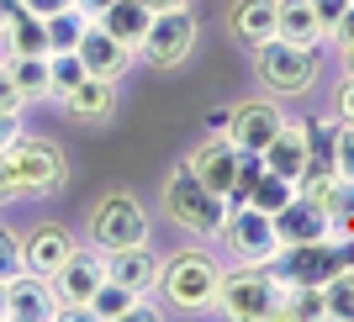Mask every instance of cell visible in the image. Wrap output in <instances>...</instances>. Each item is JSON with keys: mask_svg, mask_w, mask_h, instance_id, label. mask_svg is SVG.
Returning a JSON list of instances; mask_svg holds the SVG:
<instances>
[{"mask_svg": "<svg viewBox=\"0 0 354 322\" xmlns=\"http://www.w3.org/2000/svg\"><path fill=\"white\" fill-rule=\"evenodd\" d=\"M217 285H222V264L207 249H180L159 264V285L164 307L180 312V317H201V312L217 307Z\"/></svg>", "mask_w": 354, "mask_h": 322, "instance_id": "1", "label": "cell"}, {"mask_svg": "<svg viewBox=\"0 0 354 322\" xmlns=\"http://www.w3.org/2000/svg\"><path fill=\"white\" fill-rule=\"evenodd\" d=\"M317 69H323V48L317 43H286V37H270L265 48H254V74L265 95L275 101H296L317 85Z\"/></svg>", "mask_w": 354, "mask_h": 322, "instance_id": "2", "label": "cell"}, {"mask_svg": "<svg viewBox=\"0 0 354 322\" xmlns=\"http://www.w3.org/2000/svg\"><path fill=\"white\" fill-rule=\"evenodd\" d=\"M0 169L11 180L16 201H27V196H53L69 180V164H64V148L37 138V132H21L6 153H0Z\"/></svg>", "mask_w": 354, "mask_h": 322, "instance_id": "3", "label": "cell"}, {"mask_svg": "<svg viewBox=\"0 0 354 322\" xmlns=\"http://www.w3.org/2000/svg\"><path fill=\"white\" fill-rule=\"evenodd\" d=\"M281 296L286 285L265 264H233V269H222L217 312L233 322H270V317H281Z\"/></svg>", "mask_w": 354, "mask_h": 322, "instance_id": "4", "label": "cell"}, {"mask_svg": "<svg viewBox=\"0 0 354 322\" xmlns=\"http://www.w3.org/2000/svg\"><path fill=\"white\" fill-rule=\"evenodd\" d=\"M159 206H164V217L175 222L180 233H191V238H217L222 217H227V201H222L217 191H207L201 180L180 164L175 175L164 180V191H159Z\"/></svg>", "mask_w": 354, "mask_h": 322, "instance_id": "5", "label": "cell"}, {"mask_svg": "<svg viewBox=\"0 0 354 322\" xmlns=\"http://www.w3.org/2000/svg\"><path fill=\"white\" fill-rule=\"evenodd\" d=\"M85 243H95L101 254L127 249V243H148V206L133 191H106L85 211Z\"/></svg>", "mask_w": 354, "mask_h": 322, "instance_id": "6", "label": "cell"}, {"mask_svg": "<svg viewBox=\"0 0 354 322\" xmlns=\"http://www.w3.org/2000/svg\"><path fill=\"white\" fill-rule=\"evenodd\" d=\"M196 48H201V21H196L191 6H175V11H153L138 53L148 59V69L169 74V69H185L196 59Z\"/></svg>", "mask_w": 354, "mask_h": 322, "instance_id": "7", "label": "cell"}, {"mask_svg": "<svg viewBox=\"0 0 354 322\" xmlns=\"http://www.w3.org/2000/svg\"><path fill=\"white\" fill-rule=\"evenodd\" d=\"M354 264V243L339 238H323V243H291V249H275V259L265 264L281 285H323L333 269Z\"/></svg>", "mask_w": 354, "mask_h": 322, "instance_id": "8", "label": "cell"}, {"mask_svg": "<svg viewBox=\"0 0 354 322\" xmlns=\"http://www.w3.org/2000/svg\"><path fill=\"white\" fill-rule=\"evenodd\" d=\"M217 238H222V254L233 264H270L275 249H281V243H275V222H270V211H259V206H227Z\"/></svg>", "mask_w": 354, "mask_h": 322, "instance_id": "9", "label": "cell"}, {"mask_svg": "<svg viewBox=\"0 0 354 322\" xmlns=\"http://www.w3.org/2000/svg\"><path fill=\"white\" fill-rule=\"evenodd\" d=\"M275 243L291 249V243H323V238H339V217L328 206L307 201V196H291V201L275 211Z\"/></svg>", "mask_w": 354, "mask_h": 322, "instance_id": "10", "label": "cell"}, {"mask_svg": "<svg viewBox=\"0 0 354 322\" xmlns=\"http://www.w3.org/2000/svg\"><path fill=\"white\" fill-rule=\"evenodd\" d=\"M101 280H106V254L95 249V243H80V249L59 264V275H53V296H59V307H85Z\"/></svg>", "mask_w": 354, "mask_h": 322, "instance_id": "11", "label": "cell"}, {"mask_svg": "<svg viewBox=\"0 0 354 322\" xmlns=\"http://www.w3.org/2000/svg\"><path fill=\"white\" fill-rule=\"evenodd\" d=\"M74 249H80V238H74L64 222H37V227H27V238H21V264H27L32 275L53 280L59 264L69 259Z\"/></svg>", "mask_w": 354, "mask_h": 322, "instance_id": "12", "label": "cell"}, {"mask_svg": "<svg viewBox=\"0 0 354 322\" xmlns=\"http://www.w3.org/2000/svg\"><path fill=\"white\" fill-rule=\"evenodd\" d=\"M238 153L243 148L227 138V132H217V138H207V143L191 148V159H185V169H191L207 191H217L222 201H227V191H233V175H238Z\"/></svg>", "mask_w": 354, "mask_h": 322, "instance_id": "13", "label": "cell"}, {"mask_svg": "<svg viewBox=\"0 0 354 322\" xmlns=\"http://www.w3.org/2000/svg\"><path fill=\"white\" fill-rule=\"evenodd\" d=\"M281 122H286V111L275 106V95L270 101H243V106H233V117H227V138H233L243 153H265L270 148V138L281 132Z\"/></svg>", "mask_w": 354, "mask_h": 322, "instance_id": "14", "label": "cell"}, {"mask_svg": "<svg viewBox=\"0 0 354 322\" xmlns=\"http://www.w3.org/2000/svg\"><path fill=\"white\" fill-rule=\"evenodd\" d=\"M6 317H11V322H53V317H59L53 280L32 275V269L11 275V280H6Z\"/></svg>", "mask_w": 354, "mask_h": 322, "instance_id": "15", "label": "cell"}, {"mask_svg": "<svg viewBox=\"0 0 354 322\" xmlns=\"http://www.w3.org/2000/svg\"><path fill=\"white\" fill-rule=\"evenodd\" d=\"M64 117L80 122V127H106L117 117V79H101V74H85L69 95H59Z\"/></svg>", "mask_w": 354, "mask_h": 322, "instance_id": "16", "label": "cell"}, {"mask_svg": "<svg viewBox=\"0 0 354 322\" xmlns=\"http://www.w3.org/2000/svg\"><path fill=\"white\" fill-rule=\"evenodd\" d=\"M74 53H80V64H85V74H101V79H122V74L133 69V59H138L133 48L117 43L111 32H101L95 21L85 27V37H80V48H74Z\"/></svg>", "mask_w": 354, "mask_h": 322, "instance_id": "17", "label": "cell"}, {"mask_svg": "<svg viewBox=\"0 0 354 322\" xmlns=\"http://www.w3.org/2000/svg\"><path fill=\"white\" fill-rule=\"evenodd\" d=\"M259 159H265V169H275V175L296 180V175H301V169L312 164V138H307V122L286 117V122H281V132L270 138V148L259 153Z\"/></svg>", "mask_w": 354, "mask_h": 322, "instance_id": "18", "label": "cell"}, {"mask_svg": "<svg viewBox=\"0 0 354 322\" xmlns=\"http://www.w3.org/2000/svg\"><path fill=\"white\" fill-rule=\"evenodd\" d=\"M159 254H148V243H127V249H111L106 254V280H117V285H127V291L148 296L153 285H159Z\"/></svg>", "mask_w": 354, "mask_h": 322, "instance_id": "19", "label": "cell"}, {"mask_svg": "<svg viewBox=\"0 0 354 322\" xmlns=\"http://www.w3.org/2000/svg\"><path fill=\"white\" fill-rule=\"evenodd\" d=\"M227 32H233V43L265 48L275 37V0H233V11H227Z\"/></svg>", "mask_w": 354, "mask_h": 322, "instance_id": "20", "label": "cell"}, {"mask_svg": "<svg viewBox=\"0 0 354 322\" xmlns=\"http://www.w3.org/2000/svg\"><path fill=\"white\" fill-rule=\"evenodd\" d=\"M90 21H95L101 32H111L117 43H127V48L138 53V48H143V37H148V21H153V11H148L143 0H111V6H106V11H95Z\"/></svg>", "mask_w": 354, "mask_h": 322, "instance_id": "21", "label": "cell"}, {"mask_svg": "<svg viewBox=\"0 0 354 322\" xmlns=\"http://www.w3.org/2000/svg\"><path fill=\"white\" fill-rule=\"evenodd\" d=\"M0 43H6V53H48V21L27 6H16L0 21Z\"/></svg>", "mask_w": 354, "mask_h": 322, "instance_id": "22", "label": "cell"}, {"mask_svg": "<svg viewBox=\"0 0 354 322\" xmlns=\"http://www.w3.org/2000/svg\"><path fill=\"white\" fill-rule=\"evenodd\" d=\"M275 37L286 43H323L328 32L312 11V0H275Z\"/></svg>", "mask_w": 354, "mask_h": 322, "instance_id": "23", "label": "cell"}, {"mask_svg": "<svg viewBox=\"0 0 354 322\" xmlns=\"http://www.w3.org/2000/svg\"><path fill=\"white\" fill-rule=\"evenodd\" d=\"M6 69H11L21 101H53V79H48V53H6Z\"/></svg>", "mask_w": 354, "mask_h": 322, "instance_id": "24", "label": "cell"}, {"mask_svg": "<svg viewBox=\"0 0 354 322\" xmlns=\"http://www.w3.org/2000/svg\"><path fill=\"white\" fill-rule=\"evenodd\" d=\"M85 307H90V322H127V317H138L143 296L127 291V285H117V280H101Z\"/></svg>", "mask_w": 354, "mask_h": 322, "instance_id": "25", "label": "cell"}, {"mask_svg": "<svg viewBox=\"0 0 354 322\" xmlns=\"http://www.w3.org/2000/svg\"><path fill=\"white\" fill-rule=\"evenodd\" d=\"M48 21V53H64V48H80V37H85L90 16L80 11V6H64V11L43 16Z\"/></svg>", "mask_w": 354, "mask_h": 322, "instance_id": "26", "label": "cell"}, {"mask_svg": "<svg viewBox=\"0 0 354 322\" xmlns=\"http://www.w3.org/2000/svg\"><path fill=\"white\" fill-rule=\"evenodd\" d=\"M323 312L333 322H354V264H344L323 280Z\"/></svg>", "mask_w": 354, "mask_h": 322, "instance_id": "27", "label": "cell"}, {"mask_svg": "<svg viewBox=\"0 0 354 322\" xmlns=\"http://www.w3.org/2000/svg\"><path fill=\"white\" fill-rule=\"evenodd\" d=\"M281 317L286 322H317V317H328V312H323V285H286Z\"/></svg>", "mask_w": 354, "mask_h": 322, "instance_id": "28", "label": "cell"}, {"mask_svg": "<svg viewBox=\"0 0 354 322\" xmlns=\"http://www.w3.org/2000/svg\"><path fill=\"white\" fill-rule=\"evenodd\" d=\"M291 196H296V180H286V175H275V169H265V175L254 180V191H249V201H243V206H259V211H270V217H275V211H281Z\"/></svg>", "mask_w": 354, "mask_h": 322, "instance_id": "29", "label": "cell"}, {"mask_svg": "<svg viewBox=\"0 0 354 322\" xmlns=\"http://www.w3.org/2000/svg\"><path fill=\"white\" fill-rule=\"evenodd\" d=\"M48 79H53V101H59V95H69V90L85 79V64H80V53H74V48H64V53H48Z\"/></svg>", "mask_w": 354, "mask_h": 322, "instance_id": "30", "label": "cell"}, {"mask_svg": "<svg viewBox=\"0 0 354 322\" xmlns=\"http://www.w3.org/2000/svg\"><path fill=\"white\" fill-rule=\"evenodd\" d=\"M328 169L339 180H354V127H333V143H328Z\"/></svg>", "mask_w": 354, "mask_h": 322, "instance_id": "31", "label": "cell"}, {"mask_svg": "<svg viewBox=\"0 0 354 322\" xmlns=\"http://www.w3.org/2000/svg\"><path fill=\"white\" fill-rule=\"evenodd\" d=\"M21 269H27V264H21V233L0 222V280L21 275Z\"/></svg>", "mask_w": 354, "mask_h": 322, "instance_id": "32", "label": "cell"}, {"mask_svg": "<svg viewBox=\"0 0 354 322\" xmlns=\"http://www.w3.org/2000/svg\"><path fill=\"white\" fill-rule=\"evenodd\" d=\"M323 206H328L339 222H349V217H354V180H333V191H328Z\"/></svg>", "mask_w": 354, "mask_h": 322, "instance_id": "33", "label": "cell"}, {"mask_svg": "<svg viewBox=\"0 0 354 322\" xmlns=\"http://www.w3.org/2000/svg\"><path fill=\"white\" fill-rule=\"evenodd\" d=\"M333 117L344 127H354V74H344L339 85H333Z\"/></svg>", "mask_w": 354, "mask_h": 322, "instance_id": "34", "label": "cell"}, {"mask_svg": "<svg viewBox=\"0 0 354 322\" xmlns=\"http://www.w3.org/2000/svg\"><path fill=\"white\" fill-rule=\"evenodd\" d=\"M0 111H27V101H21V90H16L11 69H6V59H0Z\"/></svg>", "mask_w": 354, "mask_h": 322, "instance_id": "35", "label": "cell"}, {"mask_svg": "<svg viewBox=\"0 0 354 322\" xmlns=\"http://www.w3.org/2000/svg\"><path fill=\"white\" fill-rule=\"evenodd\" d=\"M312 11H317V21H323V32L339 27V16L349 11V0H312Z\"/></svg>", "mask_w": 354, "mask_h": 322, "instance_id": "36", "label": "cell"}, {"mask_svg": "<svg viewBox=\"0 0 354 322\" xmlns=\"http://www.w3.org/2000/svg\"><path fill=\"white\" fill-rule=\"evenodd\" d=\"M21 132H27V127H21V111H0V153H6Z\"/></svg>", "mask_w": 354, "mask_h": 322, "instance_id": "37", "label": "cell"}, {"mask_svg": "<svg viewBox=\"0 0 354 322\" xmlns=\"http://www.w3.org/2000/svg\"><path fill=\"white\" fill-rule=\"evenodd\" d=\"M328 37H333V43H354V0H349V11L339 16V27L328 32Z\"/></svg>", "mask_w": 354, "mask_h": 322, "instance_id": "38", "label": "cell"}, {"mask_svg": "<svg viewBox=\"0 0 354 322\" xmlns=\"http://www.w3.org/2000/svg\"><path fill=\"white\" fill-rule=\"evenodd\" d=\"M16 6H27V11H37V16H53V11H64V6H74V0H16Z\"/></svg>", "mask_w": 354, "mask_h": 322, "instance_id": "39", "label": "cell"}, {"mask_svg": "<svg viewBox=\"0 0 354 322\" xmlns=\"http://www.w3.org/2000/svg\"><path fill=\"white\" fill-rule=\"evenodd\" d=\"M339 64H344V74H354V43H339Z\"/></svg>", "mask_w": 354, "mask_h": 322, "instance_id": "40", "label": "cell"}, {"mask_svg": "<svg viewBox=\"0 0 354 322\" xmlns=\"http://www.w3.org/2000/svg\"><path fill=\"white\" fill-rule=\"evenodd\" d=\"M148 11H175V6H191V0H143Z\"/></svg>", "mask_w": 354, "mask_h": 322, "instance_id": "41", "label": "cell"}, {"mask_svg": "<svg viewBox=\"0 0 354 322\" xmlns=\"http://www.w3.org/2000/svg\"><path fill=\"white\" fill-rule=\"evenodd\" d=\"M74 6H80V11H85V16H95V11H106L111 0H74Z\"/></svg>", "mask_w": 354, "mask_h": 322, "instance_id": "42", "label": "cell"}, {"mask_svg": "<svg viewBox=\"0 0 354 322\" xmlns=\"http://www.w3.org/2000/svg\"><path fill=\"white\" fill-rule=\"evenodd\" d=\"M16 191H11V180H6V169H0V206H11Z\"/></svg>", "mask_w": 354, "mask_h": 322, "instance_id": "43", "label": "cell"}, {"mask_svg": "<svg viewBox=\"0 0 354 322\" xmlns=\"http://www.w3.org/2000/svg\"><path fill=\"white\" fill-rule=\"evenodd\" d=\"M11 11H16V0H0V21H6Z\"/></svg>", "mask_w": 354, "mask_h": 322, "instance_id": "44", "label": "cell"}, {"mask_svg": "<svg viewBox=\"0 0 354 322\" xmlns=\"http://www.w3.org/2000/svg\"><path fill=\"white\" fill-rule=\"evenodd\" d=\"M0 317H6V280H0Z\"/></svg>", "mask_w": 354, "mask_h": 322, "instance_id": "45", "label": "cell"}]
</instances>
